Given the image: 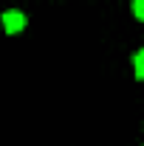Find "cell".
I'll return each mask as SVG.
<instances>
[{
    "label": "cell",
    "instance_id": "1",
    "mask_svg": "<svg viewBox=\"0 0 144 146\" xmlns=\"http://www.w3.org/2000/svg\"><path fill=\"white\" fill-rule=\"evenodd\" d=\"M3 25H6L9 34H17V31L26 28V14L23 11H6L3 14Z\"/></svg>",
    "mask_w": 144,
    "mask_h": 146
},
{
    "label": "cell",
    "instance_id": "2",
    "mask_svg": "<svg viewBox=\"0 0 144 146\" xmlns=\"http://www.w3.org/2000/svg\"><path fill=\"white\" fill-rule=\"evenodd\" d=\"M144 76V54H136V79Z\"/></svg>",
    "mask_w": 144,
    "mask_h": 146
},
{
    "label": "cell",
    "instance_id": "3",
    "mask_svg": "<svg viewBox=\"0 0 144 146\" xmlns=\"http://www.w3.org/2000/svg\"><path fill=\"white\" fill-rule=\"evenodd\" d=\"M133 11L136 17H144V0H133Z\"/></svg>",
    "mask_w": 144,
    "mask_h": 146
}]
</instances>
